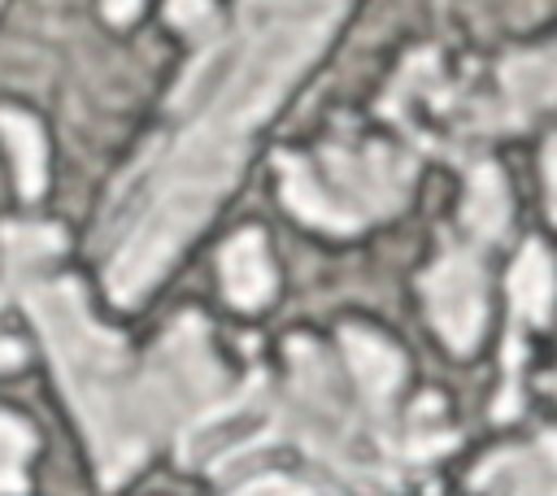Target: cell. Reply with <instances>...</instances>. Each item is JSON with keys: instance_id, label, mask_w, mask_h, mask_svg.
<instances>
[{"instance_id": "1", "label": "cell", "mask_w": 557, "mask_h": 496, "mask_svg": "<svg viewBox=\"0 0 557 496\" xmlns=\"http://www.w3.org/2000/svg\"><path fill=\"white\" fill-rule=\"evenodd\" d=\"M235 35L213 39L191 61L170 100L174 135L157 139L113 196L104 287L117 305H135L161 283L170 261L213 218L244 170L257 122L318 61L344 4L248 9Z\"/></svg>"}, {"instance_id": "2", "label": "cell", "mask_w": 557, "mask_h": 496, "mask_svg": "<svg viewBox=\"0 0 557 496\" xmlns=\"http://www.w3.org/2000/svg\"><path fill=\"white\" fill-rule=\"evenodd\" d=\"M30 322L44 335L57 383L91 444V461L104 487L126 483L161 439L148 405L144 361L131 357L122 335L104 331L74 278L35 274L13 283Z\"/></svg>"}, {"instance_id": "3", "label": "cell", "mask_w": 557, "mask_h": 496, "mask_svg": "<svg viewBox=\"0 0 557 496\" xmlns=\"http://www.w3.org/2000/svg\"><path fill=\"white\" fill-rule=\"evenodd\" d=\"M544 109H557V39L500 57L487 87H466L444 70L440 52L422 48L409 52L383 96V113L400 122L405 135L453 152L470 139L527 126Z\"/></svg>"}, {"instance_id": "4", "label": "cell", "mask_w": 557, "mask_h": 496, "mask_svg": "<svg viewBox=\"0 0 557 496\" xmlns=\"http://www.w3.org/2000/svg\"><path fill=\"white\" fill-rule=\"evenodd\" d=\"M418 178V157L383 139L335 135L313 152H283L278 183L287 209L331 235H352L392 218Z\"/></svg>"}, {"instance_id": "5", "label": "cell", "mask_w": 557, "mask_h": 496, "mask_svg": "<svg viewBox=\"0 0 557 496\" xmlns=\"http://www.w3.org/2000/svg\"><path fill=\"white\" fill-rule=\"evenodd\" d=\"M492 244H496L492 235L457 222V235H448L444 252L418 278L426 313H431L435 331L444 335V344L453 352H470L479 344V335H483V322H487L483 248H492Z\"/></svg>"}, {"instance_id": "6", "label": "cell", "mask_w": 557, "mask_h": 496, "mask_svg": "<svg viewBox=\"0 0 557 496\" xmlns=\"http://www.w3.org/2000/svg\"><path fill=\"white\" fill-rule=\"evenodd\" d=\"M557 300V270L540 239H527L513 270H509V344H505V392L496 400V418L513 413L518 400V357H522V331L544 326Z\"/></svg>"}, {"instance_id": "7", "label": "cell", "mask_w": 557, "mask_h": 496, "mask_svg": "<svg viewBox=\"0 0 557 496\" xmlns=\"http://www.w3.org/2000/svg\"><path fill=\"white\" fill-rule=\"evenodd\" d=\"M474 492L487 496H557V431L527 448H505L474 470Z\"/></svg>"}, {"instance_id": "8", "label": "cell", "mask_w": 557, "mask_h": 496, "mask_svg": "<svg viewBox=\"0 0 557 496\" xmlns=\"http://www.w3.org/2000/svg\"><path fill=\"white\" fill-rule=\"evenodd\" d=\"M222 287L235 309H261L274 296V270L261 231H239L222 248Z\"/></svg>"}, {"instance_id": "9", "label": "cell", "mask_w": 557, "mask_h": 496, "mask_svg": "<svg viewBox=\"0 0 557 496\" xmlns=\"http://www.w3.org/2000/svg\"><path fill=\"white\" fill-rule=\"evenodd\" d=\"M0 135L13 152V174H17V191L26 200H35L44 191V178H48V144H44V131L30 113L22 109H0Z\"/></svg>"}, {"instance_id": "10", "label": "cell", "mask_w": 557, "mask_h": 496, "mask_svg": "<svg viewBox=\"0 0 557 496\" xmlns=\"http://www.w3.org/2000/svg\"><path fill=\"white\" fill-rule=\"evenodd\" d=\"M65 248L61 226H4L0 231V252H4V283H22L44 274V265Z\"/></svg>"}, {"instance_id": "11", "label": "cell", "mask_w": 557, "mask_h": 496, "mask_svg": "<svg viewBox=\"0 0 557 496\" xmlns=\"http://www.w3.org/2000/svg\"><path fill=\"white\" fill-rule=\"evenodd\" d=\"M35 452V431L0 409V496L26 492V457Z\"/></svg>"}, {"instance_id": "12", "label": "cell", "mask_w": 557, "mask_h": 496, "mask_svg": "<svg viewBox=\"0 0 557 496\" xmlns=\"http://www.w3.org/2000/svg\"><path fill=\"white\" fill-rule=\"evenodd\" d=\"M231 496H326V492L313 483H300L292 474H257V479L239 483Z\"/></svg>"}, {"instance_id": "13", "label": "cell", "mask_w": 557, "mask_h": 496, "mask_svg": "<svg viewBox=\"0 0 557 496\" xmlns=\"http://www.w3.org/2000/svg\"><path fill=\"white\" fill-rule=\"evenodd\" d=\"M544 191H548V218L557 222V135L544 144Z\"/></svg>"}, {"instance_id": "14", "label": "cell", "mask_w": 557, "mask_h": 496, "mask_svg": "<svg viewBox=\"0 0 557 496\" xmlns=\"http://www.w3.org/2000/svg\"><path fill=\"white\" fill-rule=\"evenodd\" d=\"M22 357H26V352H22V344H17V339H9V335L0 331V370H13Z\"/></svg>"}, {"instance_id": "15", "label": "cell", "mask_w": 557, "mask_h": 496, "mask_svg": "<svg viewBox=\"0 0 557 496\" xmlns=\"http://www.w3.org/2000/svg\"><path fill=\"white\" fill-rule=\"evenodd\" d=\"M104 13L122 22V17H135V13H139V4H104Z\"/></svg>"}, {"instance_id": "16", "label": "cell", "mask_w": 557, "mask_h": 496, "mask_svg": "<svg viewBox=\"0 0 557 496\" xmlns=\"http://www.w3.org/2000/svg\"><path fill=\"white\" fill-rule=\"evenodd\" d=\"M553 387H557V383H553Z\"/></svg>"}]
</instances>
